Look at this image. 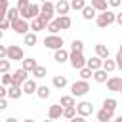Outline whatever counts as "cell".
I'll use <instances>...</instances> for the list:
<instances>
[{"label":"cell","mask_w":122,"mask_h":122,"mask_svg":"<svg viewBox=\"0 0 122 122\" xmlns=\"http://www.w3.org/2000/svg\"><path fill=\"white\" fill-rule=\"evenodd\" d=\"M71 92H72L74 97H84V95L90 92V84H88V80H76V82L71 86Z\"/></svg>","instance_id":"3957f363"},{"label":"cell","mask_w":122,"mask_h":122,"mask_svg":"<svg viewBox=\"0 0 122 122\" xmlns=\"http://www.w3.org/2000/svg\"><path fill=\"white\" fill-rule=\"evenodd\" d=\"M8 59L10 61H23V48L21 46H8Z\"/></svg>","instance_id":"52a82bcc"},{"label":"cell","mask_w":122,"mask_h":122,"mask_svg":"<svg viewBox=\"0 0 122 122\" xmlns=\"http://www.w3.org/2000/svg\"><path fill=\"white\" fill-rule=\"evenodd\" d=\"M44 2H46V0H44Z\"/></svg>","instance_id":"91938a15"},{"label":"cell","mask_w":122,"mask_h":122,"mask_svg":"<svg viewBox=\"0 0 122 122\" xmlns=\"http://www.w3.org/2000/svg\"><path fill=\"white\" fill-rule=\"evenodd\" d=\"M109 122H114V120H109Z\"/></svg>","instance_id":"9f6ffc18"},{"label":"cell","mask_w":122,"mask_h":122,"mask_svg":"<svg viewBox=\"0 0 122 122\" xmlns=\"http://www.w3.org/2000/svg\"><path fill=\"white\" fill-rule=\"evenodd\" d=\"M114 59H116V67H118V71H122V51H118Z\"/></svg>","instance_id":"7bdbcfd3"},{"label":"cell","mask_w":122,"mask_h":122,"mask_svg":"<svg viewBox=\"0 0 122 122\" xmlns=\"http://www.w3.org/2000/svg\"><path fill=\"white\" fill-rule=\"evenodd\" d=\"M36 42H38L36 32H27V34L23 36V44H25V46H36Z\"/></svg>","instance_id":"603a6c76"},{"label":"cell","mask_w":122,"mask_h":122,"mask_svg":"<svg viewBox=\"0 0 122 122\" xmlns=\"http://www.w3.org/2000/svg\"><path fill=\"white\" fill-rule=\"evenodd\" d=\"M0 97H8V88L6 86H0Z\"/></svg>","instance_id":"bcb514c9"},{"label":"cell","mask_w":122,"mask_h":122,"mask_svg":"<svg viewBox=\"0 0 122 122\" xmlns=\"http://www.w3.org/2000/svg\"><path fill=\"white\" fill-rule=\"evenodd\" d=\"M63 44H65V42H63V38H61L59 34H48V36L44 38V46L50 48V50H53V51H55V50H61Z\"/></svg>","instance_id":"277c9868"},{"label":"cell","mask_w":122,"mask_h":122,"mask_svg":"<svg viewBox=\"0 0 122 122\" xmlns=\"http://www.w3.org/2000/svg\"><path fill=\"white\" fill-rule=\"evenodd\" d=\"M23 92H25L27 95H32V93H36V92H38V84H36V80L29 78V80L23 84Z\"/></svg>","instance_id":"ac0fdd59"},{"label":"cell","mask_w":122,"mask_h":122,"mask_svg":"<svg viewBox=\"0 0 122 122\" xmlns=\"http://www.w3.org/2000/svg\"><path fill=\"white\" fill-rule=\"evenodd\" d=\"M69 122H86V118H84V116H78V114H76V116H74L72 120H69Z\"/></svg>","instance_id":"c3c4849f"},{"label":"cell","mask_w":122,"mask_h":122,"mask_svg":"<svg viewBox=\"0 0 122 122\" xmlns=\"http://www.w3.org/2000/svg\"><path fill=\"white\" fill-rule=\"evenodd\" d=\"M10 67H11L10 59H0V72H2V74L10 72Z\"/></svg>","instance_id":"f35d334b"},{"label":"cell","mask_w":122,"mask_h":122,"mask_svg":"<svg viewBox=\"0 0 122 122\" xmlns=\"http://www.w3.org/2000/svg\"><path fill=\"white\" fill-rule=\"evenodd\" d=\"M116 23L122 27V11H120V13H116Z\"/></svg>","instance_id":"681fc988"},{"label":"cell","mask_w":122,"mask_h":122,"mask_svg":"<svg viewBox=\"0 0 122 122\" xmlns=\"http://www.w3.org/2000/svg\"><path fill=\"white\" fill-rule=\"evenodd\" d=\"M23 122H34V120H32V118H27V120H23Z\"/></svg>","instance_id":"f5cc1de1"},{"label":"cell","mask_w":122,"mask_h":122,"mask_svg":"<svg viewBox=\"0 0 122 122\" xmlns=\"http://www.w3.org/2000/svg\"><path fill=\"white\" fill-rule=\"evenodd\" d=\"M95 55L101 59H109V48L105 44H95Z\"/></svg>","instance_id":"7402d4cb"},{"label":"cell","mask_w":122,"mask_h":122,"mask_svg":"<svg viewBox=\"0 0 122 122\" xmlns=\"http://www.w3.org/2000/svg\"><path fill=\"white\" fill-rule=\"evenodd\" d=\"M69 57H71V51H67L65 48H61V50H55V51H53V59H55L59 65H63L65 61H69Z\"/></svg>","instance_id":"5bb4252c"},{"label":"cell","mask_w":122,"mask_h":122,"mask_svg":"<svg viewBox=\"0 0 122 122\" xmlns=\"http://www.w3.org/2000/svg\"><path fill=\"white\" fill-rule=\"evenodd\" d=\"M112 23H116V13L111 11V10L101 11V13H97V17H95V25L101 27V29H105V27H109V25H112Z\"/></svg>","instance_id":"6da1fadb"},{"label":"cell","mask_w":122,"mask_h":122,"mask_svg":"<svg viewBox=\"0 0 122 122\" xmlns=\"http://www.w3.org/2000/svg\"><path fill=\"white\" fill-rule=\"evenodd\" d=\"M116 99L114 97H107L105 101H103V109H107V111H111V112H114V109H116Z\"/></svg>","instance_id":"83f0119b"},{"label":"cell","mask_w":122,"mask_h":122,"mask_svg":"<svg viewBox=\"0 0 122 122\" xmlns=\"http://www.w3.org/2000/svg\"><path fill=\"white\" fill-rule=\"evenodd\" d=\"M46 30H48L50 34H57V32L61 30V29H59V25H57V23H55V19H53V21H50V23H48Z\"/></svg>","instance_id":"74e56055"},{"label":"cell","mask_w":122,"mask_h":122,"mask_svg":"<svg viewBox=\"0 0 122 122\" xmlns=\"http://www.w3.org/2000/svg\"><path fill=\"white\" fill-rule=\"evenodd\" d=\"M107 88H109V92H122V76H111L109 80H107Z\"/></svg>","instance_id":"9c48e42d"},{"label":"cell","mask_w":122,"mask_h":122,"mask_svg":"<svg viewBox=\"0 0 122 122\" xmlns=\"http://www.w3.org/2000/svg\"><path fill=\"white\" fill-rule=\"evenodd\" d=\"M63 111H65V107H61L59 103H55V105H51V107L48 109V118L57 120V118H61V116H63Z\"/></svg>","instance_id":"8fae6325"},{"label":"cell","mask_w":122,"mask_h":122,"mask_svg":"<svg viewBox=\"0 0 122 122\" xmlns=\"http://www.w3.org/2000/svg\"><path fill=\"white\" fill-rule=\"evenodd\" d=\"M118 51H122V44H120V50H118Z\"/></svg>","instance_id":"11a10c76"},{"label":"cell","mask_w":122,"mask_h":122,"mask_svg":"<svg viewBox=\"0 0 122 122\" xmlns=\"http://www.w3.org/2000/svg\"><path fill=\"white\" fill-rule=\"evenodd\" d=\"M36 95H38L40 99H48V97H50V88H48V86H38Z\"/></svg>","instance_id":"d590c367"},{"label":"cell","mask_w":122,"mask_h":122,"mask_svg":"<svg viewBox=\"0 0 122 122\" xmlns=\"http://www.w3.org/2000/svg\"><path fill=\"white\" fill-rule=\"evenodd\" d=\"M78 74H80V80H88V78H93V71H92V69H88V67L80 69V71H78Z\"/></svg>","instance_id":"d6a6232c"},{"label":"cell","mask_w":122,"mask_h":122,"mask_svg":"<svg viewBox=\"0 0 122 122\" xmlns=\"http://www.w3.org/2000/svg\"><path fill=\"white\" fill-rule=\"evenodd\" d=\"M53 15H55V4H51L50 0L42 2V6H40V15H38V17H42L46 23H50V21L53 19Z\"/></svg>","instance_id":"7a4b0ae2"},{"label":"cell","mask_w":122,"mask_h":122,"mask_svg":"<svg viewBox=\"0 0 122 122\" xmlns=\"http://www.w3.org/2000/svg\"><path fill=\"white\" fill-rule=\"evenodd\" d=\"M120 93H122V92H120Z\"/></svg>","instance_id":"6f0895ef"},{"label":"cell","mask_w":122,"mask_h":122,"mask_svg":"<svg viewBox=\"0 0 122 122\" xmlns=\"http://www.w3.org/2000/svg\"><path fill=\"white\" fill-rule=\"evenodd\" d=\"M84 8H86V2H84V0H71V10L82 11Z\"/></svg>","instance_id":"8d00e7d4"},{"label":"cell","mask_w":122,"mask_h":122,"mask_svg":"<svg viewBox=\"0 0 122 122\" xmlns=\"http://www.w3.org/2000/svg\"><path fill=\"white\" fill-rule=\"evenodd\" d=\"M114 122H122V114H120V116H116V118H114Z\"/></svg>","instance_id":"816d5d0a"},{"label":"cell","mask_w":122,"mask_h":122,"mask_svg":"<svg viewBox=\"0 0 122 122\" xmlns=\"http://www.w3.org/2000/svg\"><path fill=\"white\" fill-rule=\"evenodd\" d=\"M76 112H78V116H90L92 112H93V105L90 103V101H80V103H76Z\"/></svg>","instance_id":"ba28073f"},{"label":"cell","mask_w":122,"mask_h":122,"mask_svg":"<svg viewBox=\"0 0 122 122\" xmlns=\"http://www.w3.org/2000/svg\"><path fill=\"white\" fill-rule=\"evenodd\" d=\"M4 122H19V120H17V118H15V116H10V118H6V120H4Z\"/></svg>","instance_id":"f907efd6"},{"label":"cell","mask_w":122,"mask_h":122,"mask_svg":"<svg viewBox=\"0 0 122 122\" xmlns=\"http://www.w3.org/2000/svg\"><path fill=\"white\" fill-rule=\"evenodd\" d=\"M95 116H97V122H109V120H112V112L107 111V109H99Z\"/></svg>","instance_id":"44dd1931"},{"label":"cell","mask_w":122,"mask_h":122,"mask_svg":"<svg viewBox=\"0 0 122 122\" xmlns=\"http://www.w3.org/2000/svg\"><path fill=\"white\" fill-rule=\"evenodd\" d=\"M107 4H109V0H92V6L95 8V11H107Z\"/></svg>","instance_id":"484cf974"},{"label":"cell","mask_w":122,"mask_h":122,"mask_svg":"<svg viewBox=\"0 0 122 122\" xmlns=\"http://www.w3.org/2000/svg\"><path fill=\"white\" fill-rule=\"evenodd\" d=\"M69 61H71V67H72V69L80 71V69L86 67V61H88V59H84V53H82V51H71Z\"/></svg>","instance_id":"5b68a950"},{"label":"cell","mask_w":122,"mask_h":122,"mask_svg":"<svg viewBox=\"0 0 122 122\" xmlns=\"http://www.w3.org/2000/svg\"><path fill=\"white\" fill-rule=\"evenodd\" d=\"M59 105H61V107H76L74 95H61V99H59Z\"/></svg>","instance_id":"cb8c5ba5"},{"label":"cell","mask_w":122,"mask_h":122,"mask_svg":"<svg viewBox=\"0 0 122 122\" xmlns=\"http://www.w3.org/2000/svg\"><path fill=\"white\" fill-rule=\"evenodd\" d=\"M51 82H53V86H55L57 90H63V88L67 86V78H65V76H53Z\"/></svg>","instance_id":"f546056e"},{"label":"cell","mask_w":122,"mask_h":122,"mask_svg":"<svg viewBox=\"0 0 122 122\" xmlns=\"http://www.w3.org/2000/svg\"><path fill=\"white\" fill-rule=\"evenodd\" d=\"M23 93H25V92H23V86L11 84V86L8 88V97H10V99H15V101H17V99H19Z\"/></svg>","instance_id":"9a60e30c"},{"label":"cell","mask_w":122,"mask_h":122,"mask_svg":"<svg viewBox=\"0 0 122 122\" xmlns=\"http://www.w3.org/2000/svg\"><path fill=\"white\" fill-rule=\"evenodd\" d=\"M11 29L17 32V34H27L29 30H30V25H29V21L27 19H23V17H19V19H15V21H11Z\"/></svg>","instance_id":"8992f818"},{"label":"cell","mask_w":122,"mask_h":122,"mask_svg":"<svg viewBox=\"0 0 122 122\" xmlns=\"http://www.w3.org/2000/svg\"><path fill=\"white\" fill-rule=\"evenodd\" d=\"M103 61H105V59H101V57H97V55H93V57H90V59L86 61V67H88V69H92V71L95 72V71H99V69H103Z\"/></svg>","instance_id":"7c38bea8"},{"label":"cell","mask_w":122,"mask_h":122,"mask_svg":"<svg viewBox=\"0 0 122 122\" xmlns=\"http://www.w3.org/2000/svg\"><path fill=\"white\" fill-rule=\"evenodd\" d=\"M103 69H105L107 72L116 71V69H118V67H116V59H105V61H103Z\"/></svg>","instance_id":"f1b7e54d"},{"label":"cell","mask_w":122,"mask_h":122,"mask_svg":"<svg viewBox=\"0 0 122 122\" xmlns=\"http://www.w3.org/2000/svg\"><path fill=\"white\" fill-rule=\"evenodd\" d=\"M6 17L10 19V21H15V19H19L21 17V13H19V8L15 6V8H10V11L6 13Z\"/></svg>","instance_id":"4dcf8cb0"},{"label":"cell","mask_w":122,"mask_h":122,"mask_svg":"<svg viewBox=\"0 0 122 122\" xmlns=\"http://www.w3.org/2000/svg\"><path fill=\"white\" fill-rule=\"evenodd\" d=\"M21 67H23L27 72H32V71L38 67V63H36V59H34V57H25V59L21 61Z\"/></svg>","instance_id":"d6986e66"},{"label":"cell","mask_w":122,"mask_h":122,"mask_svg":"<svg viewBox=\"0 0 122 122\" xmlns=\"http://www.w3.org/2000/svg\"><path fill=\"white\" fill-rule=\"evenodd\" d=\"M107 74H109V72H107L105 69H99V71H95V72H93V80H95V82H99V84H103V82H107V80H109V78H107Z\"/></svg>","instance_id":"d4e9b609"},{"label":"cell","mask_w":122,"mask_h":122,"mask_svg":"<svg viewBox=\"0 0 122 122\" xmlns=\"http://www.w3.org/2000/svg\"><path fill=\"white\" fill-rule=\"evenodd\" d=\"M71 51H84V42L74 38V40L71 42Z\"/></svg>","instance_id":"e575fe53"},{"label":"cell","mask_w":122,"mask_h":122,"mask_svg":"<svg viewBox=\"0 0 122 122\" xmlns=\"http://www.w3.org/2000/svg\"><path fill=\"white\" fill-rule=\"evenodd\" d=\"M46 27H48V23H46L42 17H36V19H32V21H30V30H32V32L46 30Z\"/></svg>","instance_id":"e0dca14e"},{"label":"cell","mask_w":122,"mask_h":122,"mask_svg":"<svg viewBox=\"0 0 122 122\" xmlns=\"http://www.w3.org/2000/svg\"><path fill=\"white\" fill-rule=\"evenodd\" d=\"M11 84H13V74H10V72L2 74V86H11Z\"/></svg>","instance_id":"ab89813d"},{"label":"cell","mask_w":122,"mask_h":122,"mask_svg":"<svg viewBox=\"0 0 122 122\" xmlns=\"http://www.w3.org/2000/svg\"><path fill=\"white\" fill-rule=\"evenodd\" d=\"M69 2H71V0H69Z\"/></svg>","instance_id":"680465c9"},{"label":"cell","mask_w":122,"mask_h":122,"mask_svg":"<svg viewBox=\"0 0 122 122\" xmlns=\"http://www.w3.org/2000/svg\"><path fill=\"white\" fill-rule=\"evenodd\" d=\"M30 4H32L30 0H17V8H19V11L29 10V6H30Z\"/></svg>","instance_id":"60d3db41"},{"label":"cell","mask_w":122,"mask_h":122,"mask_svg":"<svg viewBox=\"0 0 122 122\" xmlns=\"http://www.w3.org/2000/svg\"><path fill=\"white\" fill-rule=\"evenodd\" d=\"M10 27H11V21H10L8 17H4V19L0 21V29H2V30H6V29H10Z\"/></svg>","instance_id":"b9f144b4"},{"label":"cell","mask_w":122,"mask_h":122,"mask_svg":"<svg viewBox=\"0 0 122 122\" xmlns=\"http://www.w3.org/2000/svg\"><path fill=\"white\" fill-rule=\"evenodd\" d=\"M55 23L59 25L61 30H67V29H71V25H72V21H71L69 15H57V17H55Z\"/></svg>","instance_id":"2e32d148"},{"label":"cell","mask_w":122,"mask_h":122,"mask_svg":"<svg viewBox=\"0 0 122 122\" xmlns=\"http://www.w3.org/2000/svg\"><path fill=\"white\" fill-rule=\"evenodd\" d=\"M109 6H112V8H120V6H122V0H109Z\"/></svg>","instance_id":"f6af8a7d"},{"label":"cell","mask_w":122,"mask_h":122,"mask_svg":"<svg viewBox=\"0 0 122 122\" xmlns=\"http://www.w3.org/2000/svg\"><path fill=\"white\" fill-rule=\"evenodd\" d=\"M29 80V72L21 67V69H17L15 72H13V84H17V86H23L25 82Z\"/></svg>","instance_id":"30bf717a"},{"label":"cell","mask_w":122,"mask_h":122,"mask_svg":"<svg viewBox=\"0 0 122 122\" xmlns=\"http://www.w3.org/2000/svg\"><path fill=\"white\" fill-rule=\"evenodd\" d=\"M46 72H48V69H46V67H42V65H38V67L32 71V78H44V76H46Z\"/></svg>","instance_id":"1f68e13d"},{"label":"cell","mask_w":122,"mask_h":122,"mask_svg":"<svg viewBox=\"0 0 122 122\" xmlns=\"http://www.w3.org/2000/svg\"><path fill=\"white\" fill-rule=\"evenodd\" d=\"M0 109H8V99L6 97H0Z\"/></svg>","instance_id":"7dc6e473"},{"label":"cell","mask_w":122,"mask_h":122,"mask_svg":"<svg viewBox=\"0 0 122 122\" xmlns=\"http://www.w3.org/2000/svg\"><path fill=\"white\" fill-rule=\"evenodd\" d=\"M44 122H55V120H51V118H48V120H44Z\"/></svg>","instance_id":"db71d44e"},{"label":"cell","mask_w":122,"mask_h":122,"mask_svg":"<svg viewBox=\"0 0 122 122\" xmlns=\"http://www.w3.org/2000/svg\"><path fill=\"white\" fill-rule=\"evenodd\" d=\"M38 15H40V6H38V4H34V2H32V4H30V6H29V19H30V21H32V19H36V17H38Z\"/></svg>","instance_id":"4316f807"},{"label":"cell","mask_w":122,"mask_h":122,"mask_svg":"<svg viewBox=\"0 0 122 122\" xmlns=\"http://www.w3.org/2000/svg\"><path fill=\"white\" fill-rule=\"evenodd\" d=\"M0 57L8 59V46H0Z\"/></svg>","instance_id":"ee69618b"},{"label":"cell","mask_w":122,"mask_h":122,"mask_svg":"<svg viewBox=\"0 0 122 122\" xmlns=\"http://www.w3.org/2000/svg\"><path fill=\"white\" fill-rule=\"evenodd\" d=\"M97 17V11H95V8L90 4V6H86L84 10H82V19H86V21H92V19H95Z\"/></svg>","instance_id":"ffe728a7"},{"label":"cell","mask_w":122,"mask_h":122,"mask_svg":"<svg viewBox=\"0 0 122 122\" xmlns=\"http://www.w3.org/2000/svg\"><path fill=\"white\" fill-rule=\"evenodd\" d=\"M69 10H71V2L69 0H57V4H55V13L57 15H67Z\"/></svg>","instance_id":"4fadbf2b"},{"label":"cell","mask_w":122,"mask_h":122,"mask_svg":"<svg viewBox=\"0 0 122 122\" xmlns=\"http://www.w3.org/2000/svg\"><path fill=\"white\" fill-rule=\"evenodd\" d=\"M76 114H78V112H76V107H65V111H63V116H65L67 120H72Z\"/></svg>","instance_id":"836d02e7"}]
</instances>
